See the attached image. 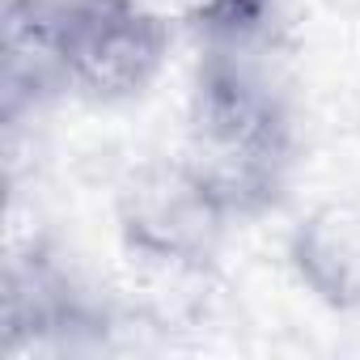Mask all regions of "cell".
I'll list each match as a JSON object with an SVG mask.
<instances>
[{
	"label": "cell",
	"instance_id": "6da1fadb",
	"mask_svg": "<svg viewBox=\"0 0 360 360\" xmlns=\"http://www.w3.org/2000/svg\"><path fill=\"white\" fill-rule=\"evenodd\" d=\"M178 157L233 225L284 204L297 169V123L288 98L242 47H208L195 64Z\"/></svg>",
	"mask_w": 360,
	"mask_h": 360
},
{
	"label": "cell",
	"instance_id": "7a4b0ae2",
	"mask_svg": "<svg viewBox=\"0 0 360 360\" xmlns=\"http://www.w3.org/2000/svg\"><path fill=\"white\" fill-rule=\"evenodd\" d=\"M119 246L136 276H208L229 233V212L183 165V157L140 161L115 195Z\"/></svg>",
	"mask_w": 360,
	"mask_h": 360
},
{
	"label": "cell",
	"instance_id": "3957f363",
	"mask_svg": "<svg viewBox=\"0 0 360 360\" xmlns=\"http://www.w3.org/2000/svg\"><path fill=\"white\" fill-rule=\"evenodd\" d=\"M60 47L68 98L115 106L161 77L174 30L127 0H60Z\"/></svg>",
	"mask_w": 360,
	"mask_h": 360
},
{
	"label": "cell",
	"instance_id": "277c9868",
	"mask_svg": "<svg viewBox=\"0 0 360 360\" xmlns=\"http://www.w3.org/2000/svg\"><path fill=\"white\" fill-rule=\"evenodd\" d=\"M5 356H68L102 347L110 309L64 267L56 246L39 233L26 242L9 233L5 263Z\"/></svg>",
	"mask_w": 360,
	"mask_h": 360
},
{
	"label": "cell",
	"instance_id": "5b68a950",
	"mask_svg": "<svg viewBox=\"0 0 360 360\" xmlns=\"http://www.w3.org/2000/svg\"><path fill=\"white\" fill-rule=\"evenodd\" d=\"M68 98L60 0H5L0 13V110L18 127L26 115Z\"/></svg>",
	"mask_w": 360,
	"mask_h": 360
},
{
	"label": "cell",
	"instance_id": "8992f818",
	"mask_svg": "<svg viewBox=\"0 0 360 360\" xmlns=\"http://www.w3.org/2000/svg\"><path fill=\"white\" fill-rule=\"evenodd\" d=\"M297 284L335 314H360V200H322L284 242Z\"/></svg>",
	"mask_w": 360,
	"mask_h": 360
},
{
	"label": "cell",
	"instance_id": "52a82bcc",
	"mask_svg": "<svg viewBox=\"0 0 360 360\" xmlns=\"http://www.w3.org/2000/svg\"><path fill=\"white\" fill-rule=\"evenodd\" d=\"M127 5L208 47H246L267 26L276 0H127Z\"/></svg>",
	"mask_w": 360,
	"mask_h": 360
},
{
	"label": "cell",
	"instance_id": "ba28073f",
	"mask_svg": "<svg viewBox=\"0 0 360 360\" xmlns=\"http://www.w3.org/2000/svg\"><path fill=\"white\" fill-rule=\"evenodd\" d=\"M335 13H360V0H326Z\"/></svg>",
	"mask_w": 360,
	"mask_h": 360
}]
</instances>
